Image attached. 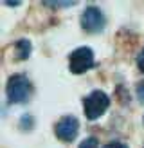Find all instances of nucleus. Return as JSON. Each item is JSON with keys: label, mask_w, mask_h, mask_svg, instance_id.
Wrapping results in <instances>:
<instances>
[{"label": "nucleus", "mask_w": 144, "mask_h": 148, "mask_svg": "<svg viewBox=\"0 0 144 148\" xmlns=\"http://www.w3.org/2000/svg\"><path fill=\"white\" fill-rule=\"evenodd\" d=\"M5 94L9 103H25L33 94V85L27 76L24 74H14L7 79Z\"/></svg>", "instance_id": "obj_1"}, {"label": "nucleus", "mask_w": 144, "mask_h": 148, "mask_svg": "<svg viewBox=\"0 0 144 148\" xmlns=\"http://www.w3.org/2000/svg\"><path fill=\"white\" fill-rule=\"evenodd\" d=\"M108 107H110V98H108V94L103 92V90H92L83 101L85 116H86V119H90V121L99 119V117L106 112Z\"/></svg>", "instance_id": "obj_2"}, {"label": "nucleus", "mask_w": 144, "mask_h": 148, "mask_svg": "<svg viewBox=\"0 0 144 148\" xmlns=\"http://www.w3.org/2000/svg\"><path fill=\"white\" fill-rule=\"evenodd\" d=\"M94 67V51L90 47H77L69 56V69L74 74H83Z\"/></svg>", "instance_id": "obj_3"}, {"label": "nucleus", "mask_w": 144, "mask_h": 148, "mask_svg": "<svg viewBox=\"0 0 144 148\" xmlns=\"http://www.w3.org/2000/svg\"><path fill=\"white\" fill-rule=\"evenodd\" d=\"M106 24L105 14L97 7H86L81 14V25L86 33H99L103 31V27Z\"/></svg>", "instance_id": "obj_4"}, {"label": "nucleus", "mask_w": 144, "mask_h": 148, "mask_svg": "<svg viewBox=\"0 0 144 148\" xmlns=\"http://www.w3.org/2000/svg\"><path fill=\"white\" fill-rule=\"evenodd\" d=\"M79 132V121L76 119L74 116H65L61 117L60 121L56 123V128H54V134L58 139L61 141H74L76 136Z\"/></svg>", "instance_id": "obj_5"}, {"label": "nucleus", "mask_w": 144, "mask_h": 148, "mask_svg": "<svg viewBox=\"0 0 144 148\" xmlns=\"http://www.w3.org/2000/svg\"><path fill=\"white\" fill-rule=\"evenodd\" d=\"M16 51H18V58L20 60H27L29 54H31V42L29 40H18L16 42Z\"/></svg>", "instance_id": "obj_6"}, {"label": "nucleus", "mask_w": 144, "mask_h": 148, "mask_svg": "<svg viewBox=\"0 0 144 148\" xmlns=\"http://www.w3.org/2000/svg\"><path fill=\"white\" fill-rule=\"evenodd\" d=\"M79 148H99V143L96 137H86L81 141V145H79Z\"/></svg>", "instance_id": "obj_7"}, {"label": "nucleus", "mask_w": 144, "mask_h": 148, "mask_svg": "<svg viewBox=\"0 0 144 148\" xmlns=\"http://www.w3.org/2000/svg\"><path fill=\"white\" fill-rule=\"evenodd\" d=\"M137 65H139V69L144 72V49L139 53V56H137Z\"/></svg>", "instance_id": "obj_8"}, {"label": "nucleus", "mask_w": 144, "mask_h": 148, "mask_svg": "<svg viewBox=\"0 0 144 148\" xmlns=\"http://www.w3.org/2000/svg\"><path fill=\"white\" fill-rule=\"evenodd\" d=\"M103 148H128L124 143H108V145H105Z\"/></svg>", "instance_id": "obj_9"}, {"label": "nucleus", "mask_w": 144, "mask_h": 148, "mask_svg": "<svg viewBox=\"0 0 144 148\" xmlns=\"http://www.w3.org/2000/svg\"><path fill=\"white\" fill-rule=\"evenodd\" d=\"M137 94H139V99L144 103V83L139 85V88H137Z\"/></svg>", "instance_id": "obj_10"}, {"label": "nucleus", "mask_w": 144, "mask_h": 148, "mask_svg": "<svg viewBox=\"0 0 144 148\" xmlns=\"http://www.w3.org/2000/svg\"><path fill=\"white\" fill-rule=\"evenodd\" d=\"M142 123H144V117H142Z\"/></svg>", "instance_id": "obj_11"}]
</instances>
